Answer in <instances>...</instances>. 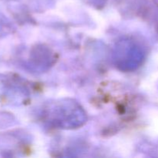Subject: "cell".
Returning <instances> with one entry per match:
<instances>
[{
  "mask_svg": "<svg viewBox=\"0 0 158 158\" xmlns=\"http://www.w3.org/2000/svg\"><path fill=\"white\" fill-rule=\"evenodd\" d=\"M52 109V122L61 127L80 126L84 121L81 109L73 103H62Z\"/></svg>",
  "mask_w": 158,
  "mask_h": 158,
  "instance_id": "2",
  "label": "cell"
},
{
  "mask_svg": "<svg viewBox=\"0 0 158 158\" xmlns=\"http://www.w3.org/2000/svg\"><path fill=\"white\" fill-rule=\"evenodd\" d=\"M116 65L123 70L136 69L143 58L140 46L131 40H122L117 44L114 52Z\"/></svg>",
  "mask_w": 158,
  "mask_h": 158,
  "instance_id": "1",
  "label": "cell"
}]
</instances>
